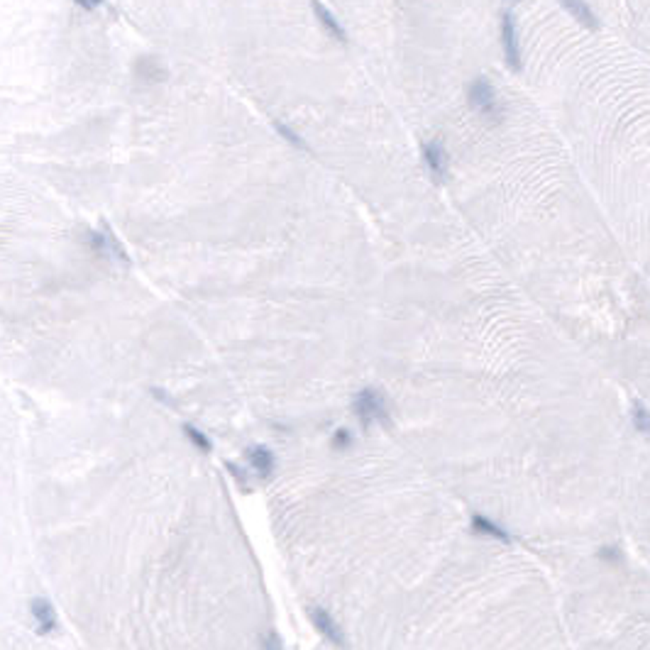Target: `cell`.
Here are the masks:
<instances>
[{
  "label": "cell",
  "mask_w": 650,
  "mask_h": 650,
  "mask_svg": "<svg viewBox=\"0 0 650 650\" xmlns=\"http://www.w3.org/2000/svg\"><path fill=\"white\" fill-rule=\"evenodd\" d=\"M467 98H469V106L482 112V115H487V117L501 115V106H499L497 91H494V86L487 78H474L467 88Z\"/></svg>",
  "instance_id": "1"
},
{
  "label": "cell",
  "mask_w": 650,
  "mask_h": 650,
  "mask_svg": "<svg viewBox=\"0 0 650 650\" xmlns=\"http://www.w3.org/2000/svg\"><path fill=\"white\" fill-rule=\"evenodd\" d=\"M355 413L360 416V423L369 428L376 421H386V401L376 389H365L355 397Z\"/></svg>",
  "instance_id": "2"
},
{
  "label": "cell",
  "mask_w": 650,
  "mask_h": 650,
  "mask_svg": "<svg viewBox=\"0 0 650 650\" xmlns=\"http://www.w3.org/2000/svg\"><path fill=\"white\" fill-rule=\"evenodd\" d=\"M501 47L503 56H506V64L513 72H521V47H518V35H516V22L508 12L501 15Z\"/></svg>",
  "instance_id": "3"
},
{
  "label": "cell",
  "mask_w": 650,
  "mask_h": 650,
  "mask_svg": "<svg viewBox=\"0 0 650 650\" xmlns=\"http://www.w3.org/2000/svg\"><path fill=\"white\" fill-rule=\"evenodd\" d=\"M308 619H310V624H313L315 628L325 635V638L335 645V648H347L345 633H342V628L338 626V621L333 619L328 611L320 609V606H313V609H308Z\"/></svg>",
  "instance_id": "4"
},
{
  "label": "cell",
  "mask_w": 650,
  "mask_h": 650,
  "mask_svg": "<svg viewBox=\"0 0 650 650\" xmlns=\"http://www.w3.org/2000/svg\"><path fill=\"white\" fill-rule=\"evenodd\" d=\"M310 8H313V15H315V20L323 25V30L328 32V35H333L335 40H340V42H345L347 40V35H345V30H342V25L340 22L335 20V15H333L328 8L320 3V0H310Z\"/></svg>",
  "instance_id": "5"
},
{
  "label": "cell",
  "mask_w": 650,
  "mask_h": 650,
  "mask_svg": "<svg viewBox=\"0 0 650 650\" xmlns=\"http://www.w3.org/2000/svg\"><path fill=\"white\" fill-rule=\"evenodd\" d=\"M32 616H35L40 633H49V631L56 628V614H54V609H51V604L47 599H35V601H32Z\"/></svg>",
  "instance_id": "6"
},
{
  "label": "cell",
  "mask_w": 650,
  "mask_h": 650,
  "mask_svg": "<svg viewBox=\"0 0 650 650\" xmlns=\"http://www.w3.org/2000/svg\"><path fill=\"white\" fill-rule=\"evenodd\" d=\"M560 3H562L565 10H567L577 22H582L584 27H590V30H597V27H599L594 12H592V8L587 6L584 0H560Z\"/></svg>",
  "instance_id": "7"
},
{
  "label": "cell",
  "mask_w": 650,
  "mask_h": 650,
  "mask_svg": "<svg viewBox=\"0 0 650 650\" xmlns=\"http://www.w3.org/2000/svg\"><path fill=\"white\" fill-rule=\"evenodd\" d=\"M247 458H249V465L254 467V472L262 474V477L272 474V469H274V455H272L265 445L252 447V450L247 452Z\"/></svg>",
  "instance_id": "8"
},
{
  "label": "cell",
  "mask_w": 650,
  "mask_h": 650,
  "mask_svg": "<svg viewBox=\"0 0 650 650\" xmlns=\"http://www.w3.org/2000/svg\"><path fill=\"white\" fill-rule=\"evenodd\" d=\"M423 157H426V164L428 169H431V174L435 178H442V174H445V152H442V147L438 142H431L423 147Z\"/></svg>",
  "instance_id": "9"
},
{
  "label": "cell",
  "mask_w": 650,
  "mask_h": 650,
  "mask_svg": "<svg viewBox=\"0 0 650 650\" xmlns=\"http://www.w3.org/2000/svg\"><path fill=\"white\" fill-rule=\"evenodd\" d=\"M472 528L477 531V533H482V535H489V538L501 540V543H508V540H511L501 526H497L494 521H489V518L479 516V513H477V516H472Z\"/></svg>",
  "instance_id": "10"
},
{
  "label": "cell",
  "mask_w": 650,
  "mask_h": 650,
  "mask_svg": "<svg viewBox=\"0 0 650 650\" xmlns=\"http://www.w3.org/2000/svg\"><path fill=\"white\" fill-rule=\"evenodd\" d=\"M631 418H633L635 431L643 433V435H650V411L643 406V403H635V406H633V413H631Z\"/></svg>",
  "instance_id": "11"
},
{
  "label": "cell",
  "mask_w": 650,
  "mask_h": 650,
  "mask_svg": "<svg viewBox=\"0 0 650 650\" xmlns=\"http://www.w3.org/2000/svg\"><path fill=\"white\" fill-rule=\"evenodd\" d=\"M138 74L140 76H147V78H162L164 72H159V64L157 59H149V56H144V59L138 61Z\"/></svg>",
  "instance_id": "12"
},
{
  "label": "cell",
  "mask_w": 650,
  "mask_h": 650,
  "mask_svg": "<svg viewBox=\"0 0 650 650\" xmlns=\"http://www.w3.org/2000/svg\"><path fill=\"white\" fill-rule=\"evenodd\" d=\"M183 431H186L188 440H191L193 445L199 447V450H203V452H210V440H208V438L203 435V433L199 431V428H193V426H183Z\"/></svg>",
  "instance_id": "13"
},
{
  "label": "cell",
  "mask_w": 650,
  "mask_h": 650,
  "mask_svg": "<svg viewBox=\"0 0 650 650\" xmlns=\"http://www.w3.org/2000/svg\"><path fill=\"white\" fill-rule=\"evenodd\" d=\"M262 650H284V640L276 631H269L262 640Z\"/></svg>",
  "instance_id": "14"
},
{
  "label": "cell",
  "mask_w": 650,
  "mask_h": 650,
  "mask_svg": "<svg viewBox=\"0 0 650 650\" xmlns=\"http://www.w3.org/2000/svg\"><path fill=\"white\" fill-rule=\"evenodd\" d=\"M276 130H279V133L284 135V138L289 140V142H294L296 147H306V144H303V140H301V138H296V135L291 133L289 127H284V125H281V122H276Z\"/></svg>",
  "instance_id": "15"
},
{
  "label": "cell",
  "mask_w": 650,
  "mask_h": 650,
  "mask_svg": "<svg viewBox=\"0 0 650 650\" xmlns=\"http://www.w3.org/2000/svg\"><path fill=\"white\" fill-rule=\"evenodd\" d=\"M350 442H352V438H350V433H347V431H338L335 438H333V445H335V447H347Z\"/></svg>",
  "instance_id": "16"
},
{
  "label": "cell",
  "mask_w": 650,
  "mask_h": 650,
  "mask_svg": "<svg viewBox=\"0 0 650 650\" xmlns=\"http://www.w3.org/2000/svg\"><path fill=\"white\" fill-rule=\"evenodd\" d=\"M599 558H604V560H616V562H619V560H621V553H619L616 548H601Z\"/></svg>",
  "instance_id": "17"
},
{
  "label": "cell",
  "mask_w": 650,
  "mask_h": 650,
  "mask_svg": "<svg viewBox=\"0 0 650 650\" xmlns=\"http://www.w3.org/2000/svg\"><path fill=\"white\" fill-rule=\"evenodd\" d=\"M76 3H78L81 8H86V10H91V3H88V0H76Z\"/></svg>",
  "instance_id": "18"
},
{
  "label": "cell",
  "mask_w": 650,
  "mask_h": 650,
  "mask_svg": "<svg viewBox=\"0 0 650 650\" xmlns=\"http://www.w3.org/2000/svg\"><path fill=\"white\" fill-rule=\"evenodd\" d=\"M88 3H91V8H96L98 3H101V0H88Z\"/></svg>",
  "instance_id": "19"
}]
</instances>
